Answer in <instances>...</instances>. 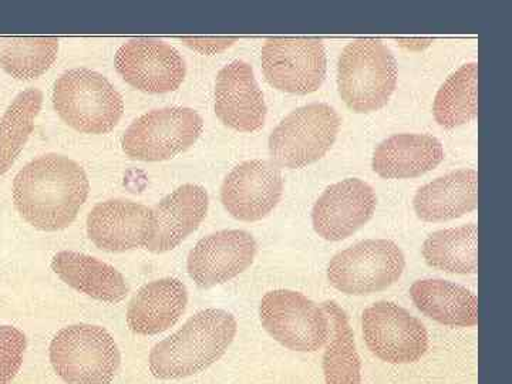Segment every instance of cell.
Wrapping results in <instances>:
<instances>
[{
  "label": "cell",
  "instance_id": "5bb4252c",
  "mask_svg": "<svg viewBox=\"0 0 512 384\" xmlns=\"http://www.w3.org/2000/svg\"><path fill=\"white\" fill-rule=\"evenodd\" d=\"M256 241L241 229H225L202 238L188 256L187 268L200 289L227 284L254 262Z\"/></svg>",
  "mask_w": 512,
  "mask_h": 384
},
{
  "label": "cell",
  "instance_id": "7a4b0ae2",
  "mask_svg": "<svg viewBox=\"0 0 512 384\" xmlns=\"http://www.w3.org/2000/svg\"><path fill=\"white\" fill-rule=\"evenodd\" d=\"M237 330V320L227 311L198 312L178 332L154 346L148 359L150 372L163 380L198 375L227 353Z\"/></svg>",
  "mask_w": 512,
  "mask_h": 384
},
{
  "label": "cell",
  "instance_id": "4dcf8cb0",
  "mask_svg": "<svg viewBox=\"0 0 512 384\" xmlns=\"http://www.w3.org/2000/svg\"><path fill=\"white\" fill-rule=\"evenodd\" d=\"M431 40H420V39H410V40H400V45L406 47L409 50H423L426 47H429Z\"/></svg>",
  "mask_w": 512,
  "mask_h": 384
},
{
  "label": "cell",
  "instance_id": "e0dca14e",
  "mask_svg": "<svg viewBox=\"0 0 512 384\" xmlns=\"http://www.w3.org/2000/svg\"><path fill=\"white\" fill-rule=\"evenodd\" d=\"M215 114L234 130L254 133L264 127L266 104L254 70L237 60L220 70L215 83Z\"/></svg>",
  "mask_w": 512,
  "mask_h": 384
},
{
  "label": "cell",
  "instance_id": "30bf717a",
  "mask_svg": "<svg viewBox=\"0 0 512 384\" xmlns=\"http://www.w3.org/2000/svg\"><path fill=\"white\" fill-rule=\"evenodd\" d=\"M362 330L370 352L390 365L419 362L429 349L423 323L394 302H377L365 309Z\"/></svg>",
  "mask_w": 512,
  "mask_h": 384
},
{
  "label": "cell",
  "instance_id": "52a82bcc",
  "mask_svg": "<svg viewBox=\"0 0 512 384\" xmlns=\"http://www.w3.org/2000/svg\"><path fill=\"white\" fill-rule=\"evenodd\" d=\"M406 259L389 239H367L330 259L328 279L346 295L365 296L386 291L402 278Z\"/></svg>",
  "mask_w": 512,
  "mask_h": 384
},
{
  "label": "cell",
  "instance_id": "d6986e66",
  "mask_svg": "<svg viewBox=\"0 0 512 384\" xmlns=\"http://www.w3.org/2000/svg\"><path fill=\"white\" fill-rule=\"evenodd\" d=\"M187 288L180 279L165 278L144 285L131 299L127 325L131 332L153 336L173 328L185 312Z\"/></svg>",
  "mask_w": 512,
  "mask_h": 384
},
{
  "label": "cell",
  "instance_id": "484cf974",
  "mask_svg": "<svg viewBox=\"0 0 512 384\" xmlns=\"http://www.w3.org/2000/svg\"><path fill=\"white\" fill-rule=\"evenodd\" d=\"M434 119L441 127L470 123L478 113V64L468 63L440 87L433 104Z\"/></svg>",
  "mask_w": 512,
  "mask_h": 384
},
{
  "label": "cell",
  "instance_id": "9a60e30c",
  "mask_svg": "<svg viewBox=\"0 0 512 384\" xmlns=\"http://www.w3.org/2000/svg\"><path fill=\"white\" fill-rule=\"evenodd\" d=\"M376 205V192L369 184L348 178L320 195L312 211L313 228L326 241H342L370 221Z\"/></svg>",
  "mask_w": 512,
  "mask_h": 384
},
{
  "label": "cell",
  "instance_id": "9c48e42d",
  "mask_svg": "<svg viewBox=\"0 0 512 384\" xmlns=\"http://www.w3.org/2000/svg\"><path fill=\"white\" fill-rule=\"evenodd\" d=\"M204 121L188 107H168L144 114L127 128L121 146L134 160L165 161L184 153L200 138Z\"/></svg>",
  "mask_w": 512,
  "mask_h": 384
},
{
  "label": "cell",
  "instance_id": "4fadbf2b",
  "mask_svg": "<svg viewBox=\"0 0 512 384\" xmlns=\"http://www.w3.org/2000/svg\"><path fill=\"white\" fill-rule=\"evenodd\" d=\"M284 192V178L276 165L264 160L239 164L225 178L221 201L225 210L239 221L264 220Z\"/></svg>",
  "mask_w": 512,
  "mask_h": 384
},
{
  "label": "cell",
  "instance_id": "3957f363",
  "mask_svg": "<svg viewBox=\"0 0 512 384\" xmlns=\"http://www.w3.org/2000/svg\"><path fill=\"white\" fill-rule=\"evenodd\" d=\"M392 50L376 39H359L343 49L338 64V89L355 113H373L389 103L397 84Z\"/></svg>",
  "mask_w": 512,
  "mask_h": 384
},
{
  "label": "cell",
  "instance_id": "8992f818",
  "mask_svg": "<svg viewBox=\"0 0 512 384\" xmlns=\"http://www.w3.org/2000/svg\"><path fill=\"white\" fill-rule=\"evenodd\" d=\"M340 130V117L333 107L313 103L285 117L269 137V154L279 167H306L325 157Z\"/></svg>",
  "mask_w": 512,
  "mask_h": 384
},
{
  "label": "cell",
  "instance_id": "44dd1931",
  "mask_svg": "<svg viewBox=\"0 0 512 384\" xmlns=\"http://www.w3.org/2000/svg\"><path fill=\"white\" fill-rule=\"evenodd\" d=\"M478 204L476 170H458L424 185L413 200L420 220L443 222L456 220L474 211Z\"/></svg>",
  "mask_w": 512,
  "mask_h": 384
},
{
  "label": "cell",
  "instance_id": "f546056e",
  "mask_svg": "<svg viewBox=\"0 0 512 384\" xmlns=\"http://www.w3.org/2000/svg\"><path fill=\"white\" fill-rule=\"evenodd\" d=\"M237 37H207V39H200V37H184L183 42L191 49L197 50L202 55H217V53L224 52L225 49L234 45L237 42Z\"/></svg>",
  "mask_w": 512,
  "mask_h": 384
},
{
  "label": "cell",
  "instance_id": "277c9868",
  "mask_svg": "<svg viewBox=\"0 0 512 384\" xmlns=\"http://www.w3.org/2000/svg\"><path fill=\"white\" fill-rule=\"evenodd\" d=\"M53 106L67 126L84 134L110 133L124 113L121 94L90 69L62 74L53 89Z\"/></svg>",
  "mask_w": 512,
  "mask_h": 384
},
{
  "label": "cell",
  "instance_id": "ba28073f",
  "mask_svg": "<svg viewBox=\"0 0 512 384\" xmlns=\"http://www.w3.org/2000/svg\"><path fill=\"white\" fill-rule=\"evenodd\" d=\"M259 319L271 338L293 352H318L329 339V319L322 306L301 292L265 293Z\"/></svg>",
  "mask_w": 512,
  "mask_h": 384
},
{
  "label": "cell",
  "instance_id": "d4e9b609",
  "mask_svg": "<svg viewBox=\"0 0 512 384\" xmlns=\"http://www.w3.org/2000/svg\"><path fill=\"white\" fill-rule=\"evenodd\" d=\"M476 224L433 232L423 244V258L431 268L448 274L473 275L478 269Z\"/></svg>",
  "mask_w": 512,
  "mask_h": 384
},
{
  "label": "cell",
  "instance_id": "4316f807",
  "mask_svg": "<svg viewBox=\"0 0 512 384\" xmlns=\"http://www.w3.org/2000/svg\"><path fill=\"white\" fill-rule=\"evenodd\" d=\"M43 94L28 89L19 94L0 119V175L8 173L28 143L36 117L42 110Z\"/></svg>",
  "mask_w": 512,
  "mask_h": 384
},
{
  "label": "cell",
  "instance_id": "83f0119b",
  "mask_svg": "<svg viewBox=\"0 0 512 384\" xmlns=\"http://www.w3.org/2000/svg\"><path fill=\"white\" fill-rule=\"evenodd\" d=\"M57 52L56 37H12L0 46V66L15 79H37L55 63Z\"/></svg>",
  "mask_w": 512,
  "mask_h": 384
},
{
  "label": "cell",
  "instance_id": "8fae6325",
  "mask_svg": "<svg viewBox=\"0 0 512 384\" xmlns=\"http://www.w3.org/2000/svg\"><path fill=\"white\" fill-rule=\"evenodd\" d=\"M262 70L274 89L292 94L316 92L325 82L328 60L322 40L274 37L262 47Z\"/></svg>",
  "mask_w": 512,
  "mask_h": 384
},
{
  "label": "cell",
  "instance_id": "603a6c76",
  "mask_svg": "<svg viewBox=\"0 0 512 384\" xmlns=\"http://www.w3.org/2000/svg\"><path fill=\"white\" fill-rule=\"evenodd\" d=\"M410 296L416 308L441 325L473 328L478 323V299L464 286L443 279L414 282Z\"/></svg>",
  "mask_w": 512,
  "mask_h": 384
},
{
  "label": "cell",
  "instance_id": "6da1fadb",
  "mask_svg": "<svg viewBox=\"0 0 512 384\" xmlns=\"http://www.w3.org/2000/svg\"><path fill=\"white\" fill-rule=\"evenodd\" d=\"M86 171L76 161L47 154L25 165L13 181L20 217L40 231L69 227L89 195Z\"/></svg>",
  "mask_w": 512,
  "mask_h": 384
},
{
  "label": "cell",
  "instance_id": "7c38bea8",
  "mask_svg": "<svg viewBox=\"0 0 512 384\" xmlns=\"http://www.w3.org/2000/svg\"><path fill=\"white\" fill-rule=\"evenodd\" d=\"M117 72L134 89L146 93H170L183 84L187 66L174 47L160 40H131L117 50Z\"/></svg>",
  "mask_w": 512,
  "mask_h": 384
},
{
  "label": "cell",
  "instance_id": "2e32d148",
  "mask_svg": "<svg viewBox=\"0 0 512 384\" xmlns=\"http://www.w3.org/2000/svg\"><path fill=\"white\" fill-rule=\"evenodd\" d=\"M153 232V210L133 201L101 202L87 217V235L97 248L107 252L146 247Z\"/></svg>",
  "mask_w": 512,
  "mask_h": 384
},
{
  "label": "cell",
  "instance_id": "ffe728a7",
  "mask_svg": "<svg viewBox=\"0 0 512 384\" xmlns=\"http://www.w3.org/2000/svg\"><path fill=\"white\" fill-rule=\"evenodd\" d=\"M444 160V148L429 134H396L380 143L373 154V170L387 180L416 178Z\"/></svg>",
  "mask_w": 512,
  "mask_h": 384
},
{
  "label": "cell",
  "instance_id": "7402d4cb",
  "mask_svg": "<svg viewBox=\"0 0 512 384\" xmlns=\"http://www.w3.org/2000/svg\"><path fill=\"white\" fill-rule=\"evenodd\" d=\"M55 274L76 291L106 303H119L126 299L128 285L114 266L104 264L93 256L63 251L52 261Z\"/></svg>",
  "mask_w": 512,
  "mask_h": 384
},
{
  "label": "cell",
  "instance_id": "f1b7e54d",
  "mask_svg": "<svg viewBox=\"0 0 512 384\" xmlns=\"http://www.w3.org/2000/svg\"><path fill=\"white\" fill-rule=\"evenodd\" d=\"M25 350V333L13 326H0V384H9L18 375Z\"/></svg>",
  "mask_w": 512,
  "mask_h": 384
},
{
  "label": "cell",
  "instance_id": "cb8c5ba5",
  "mask_svg": "<svg viewBox=\"0 0 512 384\" xmlns=\"http://www.w3.org/2000/svg\"><path fill=\"white\" fill-rule=\"evenodd\" d=\"M322 309L329 319L322 365L325 384H362V363L348 315L335 301L323 302Z\"/></svg>",
  "mask_w": 512,
  "mask_h": 384
},
{
  "label": "cell",
  "instance_id": "5b68a950",
  "mask_svg": "<svg viewBox=\"0 0 512 384\" xmlns=\"http://www.w3.org/2000/svg\"><path fill=\"white\" fill-rule=\"evenodd\" d=\"M50 362L67 384H110L119 372L121 355L106 329L73 325L52 340Z\"/></svg>",
  "mask_w": 512,
  "mask_h": 384
},
{
  "label": "cell",
  "instance_id": "ac0fdd59",
  "mask_svg": "<svg viewBox=\"0 0 512 384\" xmlns=\"http://www.w3.org/2000/svg\"><path fill=\"white\" fill-rule=\"evenodd\" d=\"M208 211V192L195 184H185L153 208L154 232L146 248L163 254L190 237Z\"/></svg>",
  "mask_w": 512,
  "mask_h": 384
}]
</instances>
